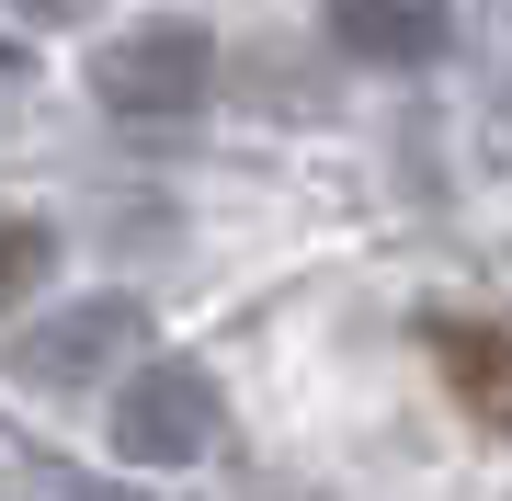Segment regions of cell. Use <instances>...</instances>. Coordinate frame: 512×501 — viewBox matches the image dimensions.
Instances as JSON below:
<instances>
[{
  "label": "cell",
  "mask_w": 512,
  "mask_h": 501,
  "mask_svg": "<svg viewBox=\"0 0 512 501\" xmlns=\"http://www.w3.org/2000/svg\"><path fill=\"white\" fill-rule=\"evenodd\" d=\"M421 342H433V365H444V388H456L467 422L512 433V331L501 319H433Z\"/></svg>",
  "instance_id": "5b68a950"
},
{
  "label": "cell",
  "mask_w": 512,
  "mask_h": 501,
  "mask_svg": "<svg viewBox=\"0 0 512 501\" xmlns=\"http://www.w3.org/2000/svg\"><path fill=\"white\" fill-rule=\"evenodd\" d=\"M330 46L365 69H433L456 46V12L444 0H330Z\"/></svg>",
  "instance_id": "277c9868"
},
{
  "label": "cell",
  "mask_w": 512,
  "mask_h": 501,
  "mask_svg": "<svg viewBox=\"0 0 512 501\" xmlns=\"http://www.w3.org/2000/svg\"><path fill=\"white\" fill-rule=\"evenodd\" d=\"M92 92L103 114H126V126H160V114H194L205 92H217V35L205 23H126L103 57H92Z\"/></svg>",
  "instance_id": "6da1fadb"
},
{
  "label": "cell",
  "mask_w": 512,
  "mask_h": 501,
  "mask_svg": "<svg viewBox=\"0 0 512 501\" xmlns=\"http://www.w3.org/2000/svg\"><path fill=\"white\" fill-rule=\"evenodd\" d=\"M46 490L57 501H137V490H114V479H80V467H46Z\"/></svg>",
  "instance_id": "52a82bcc"
},
{
  "label": "cell",
  "mask_w": 512,
  "mask_h": 501,
  "mask_svg": "<svg viewBox=\"0 0 512 501\" xmlns=\"http://www.w3.org/2000/svg\"><path fill=\"white\" fill-rule=\"evenodd\" d=\"M137 342H148L137 297H80V308H57V319H35V331L12 342V376L23 388H92V376H114Z\"/></svg>",
  "instance_id": "3957f363"
},
{
  "label": "cell",
  "mask_w": 512,
  "mask_h": 501,
  "mask_svg": "<svg viewBox=\"0 0 512 501\" xmlns=\"http://www.w3.org/2000/svg\"><path fill=\"white\" fill-rule=\"evenodd\" d=\"M46 262H57V240H46V217H0V308H23L46 285Z\"/></svg>",
  "instance_id": "8992f818"
},
{
  "label": "cell",
  "mask_w": 512,
  "mask_h": 501,
  "mask_svg": "<svg viewBox=\"0 0 512 501\" xmlns=\"http://www.w3.org/2000/svg\"><path fill=\"white\" fill-rule=\"evenodd\" d=\"M12 12H23V23H80L92 0H12Z\"/></svg>",
  "instance_id": "ba28073f"
},
{
  "label": "cell",
  "mask_w": 512,
  "mask_h": 501,
  "mask_svg": "<svg viewBox=\"0 0 512 501\" xmlns=\"http://www.w3.org/2000/svg\"><path fill=\"white\" fill-rule=\"evenodd\" d=\"M217 433H228L217 376H205V365H183V353L137 365V376H126V399H114V456H126V467H194Z\"/></svg>",
  "instance_id": "7a4b0ae2"
}]
</instances>
